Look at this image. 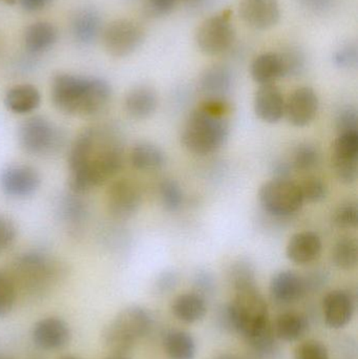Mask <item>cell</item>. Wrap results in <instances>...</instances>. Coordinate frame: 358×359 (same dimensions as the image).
Here are the masks:
<instances>
[{
    "label": "cell",
    "mask_w": 358,
    "mask_h": 359,
    "mask_svg": "<svg viewBox=\"0 0 358 359\" xmlns=\"http://www.w3.org/2000/svg\"><path fill=\"white\" fill-rule=\"evenodd\" d=\"M324 318L329 328L342 329L352 320L355 312V299L344 289L330 291L323 299Z\"/></svg>",
    "instance_id": "cell-16"
},
{
    "label": "cell",
    "mask_w": 358,
    "mask_h": 359,
    "mask_svg": "<svg viewBox=\"0 0 358 359\" xmlns=\"http://www.w3.org/2000/svg\"><path fill=\"white\" fill-rule=\"evenodd\" d=\"M303 6L315 13H326L333 6L334 0H300Z\"/></svg>",
    "instance_id": "cell-47"
},
{
    "label": "cell",
    "mask_w": 358,
    "mask_h": 359,
    "mask_svg": "<svg viewBox=\"0 0 358 359\" xmlns=\"http://www.w3.org/2000/svg\"><path fill=\"white\" fill-rule=\"evenodd\" d=\"M319 109V96L315 90L309 86H302L294 90L285 100L284 117L294 128H306L312 123Z\"/></svg>",
    "instance_id": "cell-13"
},
{
    "label": "cell",
    "mask_w": 358,
    "mask_h": 359,
    "mask_svg": "<svg viewBox=\"0 0 358 359\" xmlns=\"http://www.w3.org/2000/svg\"><path fill=\"white\" fill-rule=\"evenodd\" d=\"M163 348L170 359H195L197 346L186 331L170 330L163 337Z\"/></svg>",
    "instance_id": "cell-30"
},
{
    "label": "cell",
    "mask_w": 358,
    "mask_h": 359,
    "mask_svg": "<svg viewBox=\"0 0 358 359\" xmlns=\"http://www.w3.org/2000/svg\"><path fill=\"white\" fill-rule=\"evenodd\" d=\"M109 359H130V358H126L125 355H113V356H111V358H109Z\"/></svg>",
    "instance_id": "cell-51"
},
{
    "label": "cell",
    "mask_w": 358,
    "mask_h": 359,
    "mask_svg": "<svg viewBox=\"0 0 358 359\" xmlns=\"http://www.w3.org/2000/svg\"><path fill=\"white\" fill-rule=\"evenodd\" d=\"M0 359H12V358H8V356L0 355Z\"/></svg>",
    "instance_id": "cell-53"
},
{
    "label": "cell",
    "mask_w": 358,
    "mask_h": 359,
    "mask_svg": "<svg viewBox=\"0 0 358 359\" xmlns=\"http://www.w3.org/2000/svg\"><path fill=\"white\" fill-rule=\"evenodd\" d=\"M142 196L138 186L128 179H120L111 183L106 194L109 215L117 219H128L138 212Z\"/></svg>",
    "instance_id": "cell-12"
},
{
    "label": "cell",
    "mask_w": 358,
    "mask_h": 359,
    "mask_svg": "<svg viewBox=\"0 0 358 359\" xmlns=\"http://www.w3.org/2000/svg\"><path fill=\"white\" fill-rule=\"evenodd\" d=\"M332 165L343 184H352L358 177V133L338 134L333 143Z\"/></svg>",
    "instance_id": "cell-11"
},
{
    "label": "cell",
    "mask_w": 358,
    "mask_h": 359,
    "mask_svg": "<svg viewBox=\"0 0 358 359\" xmlns=\"http://www.w3.org/2000/svg\"><path fill=\"white\" fill-rule=\"evenodd\" d=\"M291 163L286 161L275 162L273 166V178L275 179H289L291 175Z\"/></svg>",
    "instance_id": "cell-48"
},
{
    "label": "cell",
    "mask_w": 358,
    "mask_h": 359,
    "mask_svg": "<svg viewBox=\"0 0 358 359\" xmlns=\"http://www.w3.org/2000/svg\"><path fill=\"white\" fill-rule=\"evenodd\" d=\"M179 282V276L174 270H166L160 274L157 280V288L160 292H168L177 286Z\"/></svg>",
    "instance_id": "cell-45"
},
{
    "label": "cell",
    "mask_w": 358,
    "mask_h": 359,
    "mask_svg": "<svg viewBox=\"0 0 358 359\" xmlns=\"http://www.w3.org/2000/svg\"><path fill=\"white\" fill-rule=\"evenodd\" d=\"M332 222L340 229H353L358 224V207L357 203L345 202L334 210Z\"/></svg>",
    "instance_id": "cell-38"
},
{
    "label": "cell",
    "mask_w": 358,
    "mask_h": 359,
    "mask_svg": "<svg viewBox=\"0 0 358 359\" xmlns=\"http://www.w3.org/2000/svg\"><path fill=\"white\" fill-rule=\"evenodd\" d=\"M160 200L162 206L168 212L180 210L184 203V192L180 184L172 179H165L159 186Z\"/></svg>",
    "instance_id": "cell-34"
},
{
    "label": "cell",
    "mask_w": 358,
    "mask_h": 359,
    "mask_svg": "<svg viewBox=\"0 0 358 359\" xmlns=\"http://www.w3.org/2000/svg\"><path fill=\"white\" fill-rule=\"evenodd\" d=\"M15 272L23 284L37 290L56 280L58 263L46 253L29 251L16 259Z\"/></svg>",
    "instance_id": "cell-9"
},
{
    "label": "cell",
    "mask_w": 358,
    "mask_h": 359,
    "mask_svg": "<svg viewBox=\"0 0 358 359\" xmlns=\"http://www.w3.org/2000/svg\"><path fill=\"white\" fill-rule=\"evenodd\" d=\"M233 77L226 65H216L208 67L200 78L199 86L205 99L226 100L233 88Z\"/></svg>",
    "instance_id": "cell-21"
},
{
    "label": "cell",
    "mask_w": 358,
    "mask_h": 359,
    "mask_svg": "<svg viewBox=\"0 0 358 359\" xmlns=\"http://www.w3.org/2000/svg\"><path fill=\"white\" fill-rule=\"evenodd\" d=\"M102 20L100 14L94 8H82L74 16L71 32L76 41L88 46L96 41L100 35Z\"/></svg>",
    "instance_id": "cell-24"
},
{
    "label": "cell",
    "mask_w": 358,
    "mask_h": 359,
    "mask_svg": "<svg viewBox=\"0 0 358 359\" xmlns=\"http://www.w3.org/2000/svg\"><path fill=\"white\" fill-rule=\"evenodd\" d=\"M228 137L226 116L209 113L201 107L188 116L181 133L185 149L198 156L216 153L226 143Z\"/></svg>",
    "instance_id": "cell-4"
},
{
    "label": "cell",
    "mask_w": 358,
    "mask_h": 359,
    "mask_svg": "<svg viewBox=\"0 0 358 359\" xmlns=\"http://www.w3.org/2000/svg\"><path fill=\"white\" fill-rule=\"evenodd\" d=\"M41 183L39 172L29 165L18 164L2 170L0 186L4 194L13 198H27L35 194Z\"/></svg>",
    "instance_id": "cell-15"
},
{
    "label": "cell",
    "mask_w": 358,
    "mask_h": 359,
    "mask_svg": "<svg viewBox=\"0 0 358 359\" xmlns=\"http://www.w3.org/2000/svg\"><path fill=\"white\" fill-rule=\"evenodd\" d=\"M41 96L39 90L32 84H19L6 93L4 105L12 113L25 115L39 107Z\"/></svg>",
    "instance_id": "cell-26"
},
{
    "label": "cell",
    "mask_w": 358,
    "mask_h": 359,
    "mask_svg": "<svg viewBox=\"0 0 358 359\" xmlns=\"http://www.w3.org/2000/svg\"><path fill=\"white\" fill-rule=\"evenodd\" d=\"M229 280L233 290L256 286V269L248 259H241L235 262L229 269Z\"/></svg>",
    "instance_id": "cell-36"
},
{
    "label": "cell",
    "mask_w": 358,
    "mask_h": 359,
    "mask_svg": "<svg viewBox=\"0 0 358 359\" xmlns=\"http://www.w3.org/2000/svg\"><path fill=\"white\" fill-rule=\"evenodd\" d=\"M151 314L140 306L121 310L103 331V343L113 355H125L149 332Z\"/></svg>",
    "instance_id": "cell-5"
},
{
    "label": "cell",
    "mask_w": 358,
    "mask_h": 359,
    "mask_svg": "<svg viewBox=\"0 0 358 359\" xmlns=\"http://www.w3.org/2000/svg\"><path fill=\"white\" fill-rule=\"evenodd\" d=\"M177 0H147L146 11L151 16L163 17L176 8Z\"/></svg>",
    "instance_id": "cell-44"
},
{
    "label": "cell",
    "mask_w": 358,
    "mask_h": 359,
    "mask_svg": "<svg viewBox=\"0 0 358 359\" xmlns=\"http://www.w3.org/2000/svg\"><path fill=\"white\" fill-rule=\"evenodd\" d=\"M259 202L269 215L287 217L296 215L304 205L300 185L290 179H271L259 190Z\"/></svg>",
    "instance_id": "cell-6"
},
{
    "label": "cell",
    "mask_w": 358,
    "mask_h": 359,
    "mask_svg": "<svg viewBox=\"0 0 358 359\" xmlns=\"http://www.w3.org/2000/svg\"><path fill=\"white\" fill-rule=\"evenodd\" d=\"M332 60H333L334 65L338 69H346V71L357 69L358 65V46L357 42L351 41L342 44L334 52Z\"/></svg>",
    "instance_id": "cell-39"
},
{
    "label": "cell",
    "mask_w": 358,
    "mask_h": 359,
    "mask_svg": "<svg viewBox=\"0 0 358 359\" xmlns=\"http://www.w3.org/2000/svg\"><path fill=\"white\" fill-rule=\"evenodd\" d=\"M252 80L259 86L275 84L283 78V65L279 53L268 52L259 55L250 67Z\"/></svg>",
    "instance_id": "cell-25"
},
{
    "label": "cell",
    "mask_w": 358,
    "mask_h": 359,
    "mask_svg": "<svg viewBox=\"0 0 358 359\" xmlns=\"http://www.w3.org/2000/svg\"><path fill=\"white\" fill-rule=\"evenodd\" d=\"M34 343L43 350L62 349L71 339L69 325L62 318H46L34 326L32 332Z\"/></svg>",
    "instance_id": "cell-18"
},
{
    "label": "cell",
    "mask_w": 358,
    "mask_h": 359,
    "mask_svg": "<svg viewBox=\"0 0 358 359\" xmlns=\"http://www.w3.org/2000/svg\"><path fill=\"white\" fill-rule=\"evenodd\" d=\"M225 324L235 331L247 344L273 329L268 305L258 287L235 290L233 301L224 309Z\"/></svg>",
    "instance_id": "cell-3"
},
{
    "label": "cell",
    "mask_w": 358,
    "mask_h": 359,
    "mask_svg": "<svg viewBox=\"0 0 358 359\" xmlns=\"http://www.w3.org/2000/svg\"><path fill=\"white\" fill-rule=\"evenodd\" d=\"M122 165V149L113 135L103 128H86L69 151V187L84 194L115 177Z\"/></svg>",
    "instance_id": "cell-1"
},
{
    "label": "cell",
    "mask_w": 358,
    "mask_h": 359,
    "mask_svg": "<svg viewBox=\"0 0 358 359\" xmlns=\"http://www.w3.org/2000/svg\"><path fill=\"white\" fill-rule=\"evenodd\" d=\"M332 262L338 269H354L358 262L357 240L350 236L340 238L332 249Z\"/></svg>",
    "instance_id": "cell-31"
},
{
    "label": "cell",
    "mask_w": 358,
    "mask_h": 359,
    "mask_svg": "<svg viewBox=\"0 0 358 359\" xmlns=\"http://www.w3.org/2000/svg\"><path fill=\"white\" fill-rule=\"evenodd\" d=\"M16 238V228L14 224L6 219V217H0V252L12 246Z\"/></svg>",
    "instance_id": "cell-43"
},
{
    "label": "cell",
    "mask_w": 358,
    "mask_h": 359,
    "mask_svg": "<svg viewBox=\"0 0 358 359\" xmlns=\"http://www.w3.org/2000/svg\"><path fill=\"white\" fill-rule=\"evenodd\" d=\"M283 65V78H298L307 67L306 55L298 48H285L279 53Z\"/></svg>",
    "instance_id": "cell-35"
},
{
    "label": "cell",
    "mask_w": 358,
    "mask_h": 359,
    "mask_svg": "<svg viewBox=\"0 0 358 359\" xmlns=\"http://www.w3.org/2000/svg\"><path fill=\"white\" fill-rule=\"evenodd\" d=\"M195 288L198 289L195 292L200 293L205 297V293L212 292L214 290V282L212 276L208 272H198L195 278Z\"/></svg>",
    "instance_id": "cell-46"
},
{
    "label": "cell",
    "mask_w": 358,
    "mask_h": 359,
    "mask_svg": "<svg viewBox=\"0 0 358 359\" xmlns=\"http://www.w3.org/2000/svg\"><path fill=\"white\" fill-rule=\"evenodd\" d=\"M298 185H300L304 201H308L310 203H321L327 198L328 192H329L327 184L319 177H308Z\"/></svg>",
    "instance_id": "cell-37"
},
{
    "label": "cell",
    "mask_w": 358,
    "mask_h": 359,
    "mask_svg": "<svg viewBox=\"0 0 358 359\" xmlns=\"http://www.w3.org/2000/svg\"><path fill=\"white\" fill-rule=\"evenodd\" d=\"M52 0H19L20 6L23 10L27 12H36V11L42 10L46 8Z\"/></svg>",
    "instance_id": "cell-49"
},
{
    "label": "cell",
    "mask_w": 358,
    "mask_h": 359,
    "mask_svg": "<svg viewBox=\"0 0 358 359\" xmlns=\"http://www.w3.org/2000/svg\"><path fill=\"white\" fill-rule=\"evenodd\" d=\"M145 39V32L138 23L130 19H118L107 25L103 34L105 50L118 58L136 52Z\"/></svg>",
    "instance_id": "cell-10"
},
{
    "label": "cell",
    "mask_w": 358,
    "mask_h": 359,
    "mask_svg": "<svg viewBox=\"0 0 358 359\" xmlns=\"http://www.w3.org/2000/svg\"><path fill=\"white\" fill-rule=\"evenodd\" d=\"M235 39L230 10H225L204 20L195 33L198 48L207 56H218L228 50Z\"/></svg>",
    "instance_id": "cell-7"
},
{
    "label": "cell",
    "mask_w": 358,
    "mask_h": 359,
    "mask_svg": "<svg viewBox=\"0 0 358 359\" xmlns=\"http://www.w3.org/2000/svg\"><path fill=\"white\" fill-rule=\"evenodd\" d=\"M256 117L265 123L277 124L285 115V98L275 84L260 86L254 98Z\"/></svg>",
    "instance_id": "cell-19"
},
{
    "label": "cell",
    "mask_w": 358,
    "mask_h": 359,
    "mask_svg": "<svg viewBox=\"0 0 358 359\" xmlns=\"http://www.w3.org/2000/svg\"><path fill=\"white\" fill-rule=\"evenodd\" d=\"M166 157L158 145L151 142H140L130 151V163L135 170L142 172H153L163 168Z\"/></svg>",
    "instance_id": "cell-28"
},
{
    "label": "cell",
    "mask_w": 358,
    "mask_h": 359,
    "mask_svg": "<svg viewBox=\"0 0 358 359\" xmlns=\"http://www.w3.org/2000/svg\"><path fill=\"white\" fill-rule=\"evenodd\" d=\"M78 194L67 196L60 205V215L65 223L69 224L71 228L77 229L86 219L88 207L85 203L78 198Z\"/></svg>",
    "instance_id": "cell-32"
},
{
    "label": "cell",
    "mask_w": 358,
    "mask_h": 359,
    "mask_svg": "<svg viewBox=\"0 0 358 359\" xmlns=\"http://www.w3.org/2000/svg\"><path fill=\"white\" fill-rule=\"evenodd\" d=\"M239 15L250 29L267 31L279 23L281 6L279 0H242Z\"/></svg>",
    "instance_id": "cell-14"
},
{
    "label": "cell",
    "mask_w": 358,
    "mask_h": 359,
    "mask_svg": "<svg viewBox=\"0 0 358 359\" xmlns=\"http://www.w3.org/2000/svg\"><path fill=\"white\" fill-rule=\"evenodd\" d=\"M124 107L126 113L134 119H147L157 111V93L149 86H136L126 95Z\"/></svg>",
    "instance_id": "cell-22"
},
{
    "label": "cell",
    "mask_w": 358,
    "mask_h": 359,
    "mask_svg": "<svg viewBox=\"0 0 358 359\" xmlns=\"http://www.w3.org/2000/svg\"><path fill=\"white\" fill-rule=\"evenodd\" d=\"M322 250L323 242L319 234L313 231H302L294 234L288 241L286 255L296 265H308L321 257Z\"/></svg>",
    "instance_id": "cell-20"
},
{
    "label": "cell",
    "mask_w": 358,
    "mask_h": 359,
    "mask_svg": "<svg viewBox=\"0 0 358 359\" xmlns=\"http://www.w3.org/2000/svg\"><path fill=\"white\" fill-rule=\"evenodd\" d=\"M172 312L180 322L195 324L203 320L207 313L206 299L195 291L183 293L172 302Z\"/></svg>",
    "instance_id": "cell-23"
},
{
    "label": "cell",
    "mask_w": 358,
    "mask_h": 359,
    "mask_svg": "<svg viewBox=\"0 0 358 359\" xmlns=\"http://www.w3.org/2000/svg\"><path fill=\"white\" fill-rule=\"evenodd\" d=\"M16 302V288L8 276L0 272V318L12 311Z\"/></svg>",
    "instance_id": "cell-40"
},
{
    "label": "cell",
    "mask_w": 358,
    "mask_h": 359,
    "mask_svg": "<svg viewBox=\"0 0 358 359\" xmlns=\"http://www.w3.org/2000/svg\"><path fill=\"white\" fill-rule=\"evenodd\" d=\"M19 143L31 155H48L59 147L58 128L41 116L29 118L19 128Z\"/></svg>",
    "instance_id": "cell-8"
},
{
    "label": "cell",
    "mask_w": 358,
    "mask_h": 359,
    "mask_svg": "<svg viewBox=\"0 0 358 359\" xmlns=\"http://www.w3.org/2000/svg\"><path fill=\"white\" fill-rule=\"evenodd\" d=\"M296 359H330L327 347L321 341L309 339L294 350Z\"/></svg>",
    "instance_id": "cell-41"
},
{
    "label": "cell",
    "mask_w": 358,
    "mask_h": 359,
    "mask_svg": "<svg viewBox=\"0 0 358 359\" xmlns=\"http://www.w3.org/2000/svg\"><path fill=\"white\" fill-rule=\"evenodd\" d=\"M57 38L58 32L52 23L38 21L27 27L23 41L29 53L40 54L50 50L56 43Z\"/></svg>",
    "instance_id": "cell-29"
},
{
    "label": "cell",
    "mask_w": 358,
    "mask_h": 359,
    "mask_svg": "<svg viewBox=\"0 0 358 359\" xmlns=\"http://www.w3.org/2000/svg\"><path fill=\"white\" fill-rule=\"evenodd\" d=\"M336 126L338 134L358 133L357 109L352 105L343 107L336 115Z\"/></svg>",
    "instance_id": "cell-42"
},
{
    "label": "cell",
    "mask_w": 358,
    "mask_h": 359,
    "mask_svg": "<svg viewBox=\"0 0 358 359\" xmlns=\"http://www.w3.org/2000/svg\"><path fill=\"white\" fill-rule=\"evenodd\" d=\"M273 328L277 339L296 341L305 337L309 329V323L304 314L288 311L275 318Z\"/></svg>",
    "instance_id": "cell-27"
},
{
    "label": "cell",
    "mask_w": 358,
    "mask_h": 359,
    "mask_svg": "<svg viewBox=\"0 0 358 359\" xmlns=\"http://www.w3.org/2000/svg\"><path fill=\"white\" fill-rule=\"evenodd\" d=\"M321 160L317 147L311 143H301L296 147L291 157L292 168L298 172H310L319 165Z\"/></svg>",
    "instance_id": "cell-33"
},
{
    "label": "cell",
    "mask_w": 358,
    "mask_h": 359,
    "mask_svg": "<svg viewBox=\"0 0 358 359\" xmlns=\"http://www.w3.org/2000/svg\"><path fill=\"white\" fill-rule=\"evenodd\" d=\"M269 290L277 303L292 304L301 301L309 289L304 276L292 270H282L271 278Z\"/></svg>",
    "instance_id": "cell-17"
},
{
    "label": "cell",
    "mask_w": 358,
    "mask_h": 359,
    "mask_svg": "<svg viewBox=\"0 0 358 359\" xmlns=\"http://www.w3.org/2000/svg\"><path fill=\"white\" fill-rule=\"evenodd\" d=\"M214 359H241L235 355H231V354H222V355L216 356Z\"/></svg>",
    "instance_id": "cell-50"
},
{
    "label": "cell",
    "mask_w": 358,
    "mask_h": 359,
    "mask_svg": "<svg viewBox=\"0 0 358 359\" xmlns=\"http://www.w3.org/2000/svg\"><path fill=\"white\" fill-rule=\"evenodd\" d=\"M52 101L57 109L73 116H92L109 104L111 86L102 78L59 74L52 82Z\"/></svg>",
    "instance_id": "cell-2"
},
{
    "label": "cell",
    "mask_w": 358,
    "mask_h": 359,
    "mask_svg": "<svg viewBox=\"0 0 358 359\" xmlns=\"http://www.w3.org/2000/svg\"><path fill=\"white\" fill-rule=\"evenodd\" d=\"M61 359H79V358H75V356L69 355V356H64V358H62Z\"/></svg>",
    "instance_id": "cell-52"
}]
</instances>
